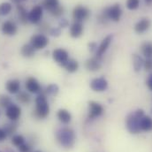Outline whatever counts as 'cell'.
<instances>
[{
    "label": "cell",
    "mask_w": 152,
    "mask_h": 152,
    "mask_svg": "<svg viewBox=\"0 0 152 152\" xmlns=\"http://www.w3.org/2000/svg\"><path fill=\"white\" fill-rule=\"evenodd\" d=\"M0 152H2V151H0Z\"/></svg>",
    "instance_id": "obj_47"
},
{
    "label": "cell",
    "mask_w": 152,
    "mask_h": 152,
    "mask_svg": "<svg viewBox=\"0 0 152 152\" xmlns=\"http://www.w3.org/2000/svg\"><path fill=\"white\" fill-rule=\"evenodd\" d=\"M141 131L150 132L152 131V118L150 116H143L140 122Z\"/></svg>",
    "instance_id": "obj_21"
},
{
    "label": "cell",
    "mask_w": 152,
    "mask_h": 152,
    "mask_svg": "<svg viewBox=\"0 0 152 152\" xmlns=\"http://www.w3.org/2000/svg\"><path fill=\"white\" fill-rule=\"evenodd\" d=\"M58 25H59V28H66L68 27L69 25V22L66 19H61L59 21H58Z\"/></svg>",
    "instance_id": "obj_38"
},
{
    "label": "cell",
    "mask_w": 152,
    "mask_h": 152,
    "mask_svg": "<svg viewBox=\"0 0 152 152\" xmlns=\"http://www.w3.org/2000/svg\"><path fill=\"white\" fill-rule=\"evenodd\" d=\"M6 137H7V134H6V133L4 132V130L2 129V128H0V142L4 141V140L6 139Z\"/></svg>",
    "instance_id": "obj_40"
},
{
    "label": "cell",
    "mask_w": 152,
    "mask_h": 152,
    "mask_svg": "<svg viewBox=\"0 0 152 152\" xmlns=\"http://www.w3.org/2000/svg\"><path fill=\"white\" fill-rule=\"evenodd\" d=\"M18 148H19L20 152H31V147L27 143H23L22 145H20Z\"/></svg>",
    "instance_id": "obj_37"
},
{
    "label": "cell",
    "mask_w": 152,
    "mask_h": 152,
    "mask_svg": "<svg viewBox=\"0 0 152 152\" xmlns=\"http://www.w3.org/2000/svg\"><path fill=\"white\" fill-rule=\"evenodd\" d=\"M5 114L9 119H11L12 121H16L17 119L20 118V117L21 115V109L17 104H12L9 107L6 108Z\"/></svg>",
    "instance_id": "obj_11"
},
{
    "label": "cell",
    "mask_w": 152,
    "mask_h": 152,
    "mask_svg": "<svg viewBox=\"0 0 152 152\" xmlns=\"http://www.w3.org/2000/svg\"><path fill=\"white\" fill-rule=\"evenodd\" d=\"M50 113V105L47 101L46 96L43 93H39L36 99V110L35 117L37 118H45Z\"/></svg>",
    "instance_id": "obj_3"
},
{
    "label": "cell",
    "mask_w": 152,
    "mask_h": 152,
    "mask_svg": "<svg viewBox=\"0 0 152 152\" xmlns=\"http://www.w3.org/2000/svg\"><path fill=\"white\" fill-rule=\"evenodd\" d=\"M126 5L128 10H136L140 5V0H127Z\"/></svg>",
    "instance_id": "obj_33"
},
{
    "label": "cell",
    "mask_w": 152,
    "mask_h": 152,
    "mask_svg": "<svg viewBox=\"0 0 152 152\" xmlns=\"http://www.w3.org/2000/svg\"><path fill=\"white\" fill-rule=\"evenodd\" d=\"M89 15L90 11L83 5H77L73 11V18L75 21L77 22H82L86 20L89 17Z\"/></svg>",
    "instance_id": "obj_4"
},
{
    "label": "cell",
    "mask_w": 152,
    "mask_h": 152,
    "mask_svg": "<svg viewBox=\"0 0 152 152\" xmlns=\"http://www.w3.org/2000/svg\"><path fill=\"white\" fill-rule=\"evenodd\" d=\"M151 113H152V108H151Z\"/></svg>",
    "instance_id": "obj_46"
},
{
    "label": "cell",
    "mask_w": 152,
    "mask_h": 152,
    "mask_svg": "<svg viewBox=\"0 0 152 152\" xmlns=\"http://www.w3.org/2000/svg\"><path fill=\"white\" fill-rule=\"evenodd\" d=\"M85 66H86V68H87L88 71H91V72L98 71V70L101 68V62H100V59L97 58H89V59H88V60L86 61Z\"/></svg>",
    "instance_id": "obj_18"
},
{
    "label": "cell",
    "mask_w": 152,
    "mask_h": 152,
    "mask_svg": "<svg viewBox=\"0 0 152 152\" xmlns=\"http://www.w3.org/2000/svg\"><path fill=\"white\" fill-rule=\"evenodd\" d=\"M3 129L4 130V132L6 133L7 135H12L16 132L17 125L15 123H7V124L4 125Z\"/></svg>",
    "instance_id": "obj_30"
},
{
    "label": "cell",
    "mask_w": 152,
    "mask_h": 152,
    "mask_svg": "<svg viewBox=\"0 0 152 152\" xmlns=\"http://www.w3.org/2000/svg\"><path fill=\"white\" fill-rule=\"evenodd\" d=\"M50 36L55 37H59L61 34V29H60V28H53L50 30Z\"/></svg>",
    "instance_id": "obj_36"
},
{
    "label": "cell",
    "mask_w": 152,
    "mask_h": 152,
    "mask_svg": "<svg viewBox=\"0 0 152 152\" xmlns=\"http://www.w3.org/2000/svg\"><path fill=\"white\" fill-rule=\"evenodd\" d=\"M90 88L96 92H103L108 88V81L104 77L95 78L90 81Z\"/></svg>",
    "instance_id": "obj_8"
},
{
    "label": "cell",
    "mask_w": 152,
    "mask_h": 152,
    "mask_svg": "<svg viewBox=\"0 0 152 152\" xmlns=\"http://www.w3.org/2000/svg\"><path fill=\"white\" fill-rule=\"evenodd\" d=\"M18 31L17 25L12 20H6L2 24V32L9 37L14 36Z\"/></svg>",
    "instance_id": "obj_13"
},
{
    "label": "cell",
    "mask_w": 152,
    "mask_h": 152,
    "mask_svg": "<svg viewBox=\"0 0 152 152\" xmlns=\"http://www.w3.org/2000/svg\"><path fill=\"white\" fill-rule=\"evenodd\" d=\"M17 12L20 23L26 25L28 22V12L27 11V9L21 4H17Z\"/></svg>",
    "instance_id": "obj_17"
},
{
    "label": "cell",
    "mask_w": 152,
    "mask_h": 152,
    "mask_svg": "<svg viewBox=\"0 0 152 152\" xmlns=\"http://www.w3.org/2000/svg\"><path fill=\"white\" fill-rule=\"evenodd\" d=\"M104 113V107L94 101H91L88 103V118H96L99 116H101Z\"/></svg>",
    "instance_id": "obj_10"
},
{
    "label": "cell",
    "mask_w": 152,
    "mask_h": 152,
    "mask_svg": "<svg viewBox=\"0 0 152 152\" xmlns=\"http://www.w3.org/2000/svg\"><path fill=\"white\" fill-rule=\"evenodd\" d=\"M48 43H49V39L46 36L42 34L35 35L30 39V44L34 47L36 50L44 49L48 45Z\"/></svg>",
    "instance_id": "obj_6"
},
{
    "label": "cell",
    "mask_w": 152,
    "mask_h": 152,
    "mask_svg": "<svg viewBox=\"0 0 152 152\" xmlns=\"http://www.w3.org/2000/svg\"><path fill=\"white\" fill-rule=\"evenodd\" d=\"M12 104V98L6 95H0V107L7 108Z\"/></svg>",
    "instance_id": "obj_29"
},
{
    "label": "cell",
    "mask_w": 152,
    "mask_h": 152,
    "mask_svg": "<svg viewBox=\"0 0 152 152\" xmlns=\"http://www.w3.org/2000/svg\"><path fill=\"white\" fill-rule=\"evenodd\" d=\"M26 88L28 92L34 93V94H39L41 93V90H42L40 83L34 77H29L26 80Z\"/></svg>",
    "instance_id": "obj_12"
},
{
    "label": "cell",
    "mask_w": 152,
    "mask_h": 152,
    "mask_svg": "<svg viewBox=\"0 0 152 152\" xmlns=\"http://www.w3.org/2000/svg\"><path fill=\"white\" fill-rule=\"evenodd\" d=\"M12 143L16 147H20L25 143V138L20 134H14L12 138Z\"/></svg>",
    "instance_id": "obj_31"
},
{
    "label": "cell",
    "mask_w": 152,
    "mask_h": 152,
    "mask_svg": "<svg viewBox=\"0 0 152 152\" xmlns=\"http://www.w3.org/2000/svg\"><path fill=\"white\" fill-rule=\"evenodd\" d=\"M104 12L107 16L109 20H112L113 21L118 22L120 20V17L122 15V9L118 4H115L113 5L106 8Z\"/></svg>",
    "instance_id": "obj_5"
},
{
    "label": "cell",
    "mask_w": 152,
    "mask_h": 152,
    "mask_svg": "<svg viewBox=\"0 0 152 152\" xmlns=\"http://www.w3.org/2000/svg\"><path fill=\"white\" fill-rule=\"evenodd\" d=\"M59 88L57 84H50L46 88V93L50 96H56L58 93Z\"/></svg>",
    "instance_id": "obj_32"
},
{
    "label": "cell",
    "mask_w": 152,
    "mask_h": 152,
    "mask_svg": "<svg viewBox=\"0 0 152 152\" xmlns=\"http://www.w3.org/2000/svg\"><path fill=\"white\" fill-rule=\"evenodd\" d=\"M83 33V25L81 22L75 21L70 27V36L74 38L80 37Z\"/></svg>",
    "instance_id": "obj_19"
},
{
    "label": "cell",
    "mask_w": 152,
    "mask_h": 152,
    "mask_svg": "<svg viewBox=\"0 0 152 152\" xmlns=\"http://www.w3.org/2000/svg\"><path fill=\"white\" fill-rule=\"evenodd\" d=\"M52 57H53V59L55 60V62L58 63V65H60L61 66H63L69 59L68 52L65 49H62V48L54 50L52 52Z\"/></svg>",
    "instance_id": "obj_7"
},
{
    "label": "cell",
    "mask_w": 152,
    "mask_h": 152,
    "mask_svg": "<svg viewBox=\"0 0 152 152\" xmlns=\"http://www.w3.org/2000/svg\"><path fill=\"white\" fill-rule=\"evenodd\" d=\"M5 152H15V151H13L12 150H11V149H6L5 150Z\"/></svg>",
    "instance_id": "obj_43"
},
{
    "label": "cell",
    "mask_w": 152,
    "mask_h": 152,
    "mask_svg": "<svg viewBox=\"0 0 152 152\" xmlns=\"http://www.w3.org/2000/svg\"><path fill=\"white\" fill-rule=\"evenodd\" d=\"M12 9V4L8 3V2H4L0 4V15L1 16H5L8 15Z\"/></svg>",
    "instance_id": "obj_27"
},
{
    "label": "cell",
    "mask_w": 152,
    "mask_h": 152,
    "mask_svg": "<svg viewBox=\"0 0 152 152\" xmlns=\"http://www.w3.org/2000/svg\"><path fill=\"white\" fill-rule=\"evenodd\" d=\"M145 1H146V3H147V4H151V3L152 2V0H145Z\"/></svg>",
    "instance_id": "obj_44"
},
{
    "label": "cell",
    "mask_w": 152,
    "mask_h": 152,
    "mask_svg": "<svg viewBox=\"0 0 152 152\" xmlns=\"http://www.w3.org/2000/svg\"><path fill=\"white\" fill-rule=\"evenodd\" d=\"M13 3H15V4H21L22 2H25V1H27V0H12Z\"/></svg>",
    "instance_id": "obj_42"
},
{
    "label": "cell",
    "mask_w": 152,
    "mask_h": 152,
    "mask_svg": "<svg viewBox=\"0 0 152 152\" xmlns=\"http://www.w3.org/2000/svg\"><path fill=\"white\" fill-rule=\"evenodd\" d=\"M17 100H18L20 103L23 104H28L30 103L31 97H30V96H29L28 93L23 91V92H20V93L18 94V96H17Z\"/></svg>",
    "instance_id": "obj_28"
},
{
    "label": "cell",
    "mask_w": 152,
    "mask_h": 152,
    "mask_svg": "<svg viewBox=\"0 0 152 152\" xmlns=\"http://www.w3.org/2000/svg\"><path fill=\"white\" fill-rule=\"evenodd\" d=\"M143 116H144V112L142 109H138L127 116L126 119V126L131 134H136L140 133L141 131L140 122Z\"/></svg>",
    "instance_id": "obj_2"
},
{
    "label": "cell",
    "mask_w": 152,
    "mask_h": 152,
    "mask_svg": "<svg viewBox=\"0 0 152 152\" xmlns=\"http://www.w3.org/2000/svg\"><path fill=\"white\" fill-rule=\"evenodd\" d=\"M143 63L144 60L142 59V58L137 54H134L133 55V66H134V69L135 72H140L142 67L143 66Z\"/></svg>",
    "instance_id": "obj_26"
},
{
    "label": "cell",
    "mask_w": 152,
    "mask_h": 152,
    "mask_svg": "<svg viewBox=\"0 0 152 152\" xmlns=\"http://www.w3.org/2000/svg\"><path fill=\"white\" fill-rule=\"evenodd\" d=\"M141 50L142 55L147 58H152V42H143L141 46Z\"/></svg>",
    "instance_id": "obj_25"
},
{
    "label": "cell",
    "mask_w": 152,
    "mask_h": 152,
    "mask_svg": "<svg viewBox=\"0 0 152 152\" xmlns=\"http://www.w3.org/2000/svg\"><path fill=\"white\" fill-rule=\"evenodd\" d=\"M57 117H58V120L63 124H69L72 120V115L66 109L58 110V112L57 113Z\"/></svg>",
    "instance_id": "obj_20"
},
{
    "label": "cell",
    "mask_w": 152,
    "mask_h": 152,
    "mask_svg": "<svg viewBox=\"0 0 152 152\" xmlns=\"http://www.w3.org/2000/svg\"><path fill=\"white\" fill-rule=\"evenodd\" d=\"M56 137L58 142L66 149H71L75 143V133L73 129L68 127H63L58 130L56 133Z\"/></svg>",
    "instance_id": "obj_1"
},
{
    "label": "cell",
    "mask_w": 152,
    "mask_h": 152,
    "mask_svg": "<svg viewBox=\"0 0 152 152\" xmlns=\"http://www.w3.org/2000/svg\"><path fill=\"white\" fill-rule=\"evenodd\" d=\"M63 67L69 73H75L79 68V63L76 61L75 59L69 58L67 62L63 66Z\"/></svg>",
    "instance_id": "obj_24"
},
{
    "label": "cell",
    "mask_w": 152,
    "mask_h": 152,
    "mask_svg": "<svg viewBox=\"0 0 152 152\" xmlns=\"http://www.w3.org/2000/svg\"><path fill=\"white\" fill-rule=\"evenodd\" d=\"M42 7L41 5L34 6L30 12H28V21L33 24H38L42 18Z\"/></svg>",
    "instance_id": "obj_9"
},
{
    "label": "cell",
    "mask_w": 152,
    "mask_h": 152,
    "mask_svg": "<svg viewBox=\"0 0 152 152\" xmlns=\"http://www.w3.org/2000/svg\"><path fill=\"white\" fill-rule=\"evenodd\" d=\"M36 50L30 43L24 44L20 49V53L24 58H32L35 56Z\"/></svg>",
    "instance_id": "obj_22"
},
{
    "label": "cell",
    "mask_w": 152,
    "mask_h": 152,
    "mask_svg": "<svg viewBox=\"0 0 152 152\" xmlns=\"http://www.w3.org/2000/svg\"><path fill=\"white\" fill-rule=\"evenodd\" d=\"M143 66H144V69L148 72H151L152 71V58H147L144 63H143Z\"/></svg>",
    "instance_id": "obj_35"
},
{
    "label": "cell",
    "mask_w": 152,
    "mask_h": 152,
    "mask_svg": "<svg viewBox=\"0 0 152 152\" xmlns=\"http://www.w3.org/2000/svg\"><path fill=\"white\" fill-rule=\"evenodd\" d=\"M113 35H109L102 41L101 44L99 45V47L96 50V58H97L100 59L103 57V55L105 53V51L107 50V49L109 48V46H110V44H111V42L113 41Z\"/></svg>",
    "instance_id": "obj_14"
},
{
    "label": "cell",
    "mask_w": 152,
    "mask_h": 152,
    "mask_svg": "<svg viewBox=\"0 0 152 152\" xmlns=\"http://www.w3.org/2000/svg\"><path fill=\"white\" fill-rule=\"evenodd\" d=\"M35 152H41V151H35Z\"/></svg>",
    "instance_id": "obj_45"
},
{
    "label": "cell",
    "mask_w": 152,
    "mask_h": 152,
    "mask_svg": "<svg viewBox=\"0 0 152 152\" xmlns=\"http://www.w3.org/2000/svg\"><path fill=\"white\" fill-rule=\"evenodd\" d=\"M147 86L150 88V90L152 91V74H151L147 79Z\"/></svg>",
    "instance_id": "obj_41"
},
{
    "label": "cell",
    "mask_w": 152,
    "mask_h": 152,
    "mask_svg": "<svg viewBox=\"0 0 152 152\" xmlns=\"http://www.w3.org/2000/svg\"><path fill=\"white\" fill-rule=\"evenodd\" d=\"M63 12H64V7L61 6V5H59L56 9H54L52 12H50V13L52 16H54V17H59V16H61L63 14Z\"/></svg>",
    "instance_id": "obj_34"
},
{
    "label": "cell",
    "mask_w": 152,
    "mask_h": 152,
    "mask_svg": "<svg viewBox=\"0 0 152 152\" xmlns=\"http://www.w3.org/2000/svg\"><path fill=\"white\" fill-rule=\"evenodd\" d=\"M151 20L147 18H143L140 20L134 26V31L138 34H142L147 31L151 27Z\"/></svg>",
    "instance_id": "obj_15"
},
{
    "label": "cell",
    "mask_w": 152,
    "mask_h": 152,
    "mask_svg": "<svg viewBox=\"0 0 152 152\" xmlns=\"http://www.w3.org/2000/svg\"><path fill=\"white\" fill-rule=\"evenodd\" d=\"M88 49H89V50H90L91 52H93V51H95L96 50H97V44H96V42H89V43H88Z\"/></svg>",
    "instance_id": "obj_39"
},
{
    "label": "cell",
    "mask_w": 152,
    "mask_h": 152,
    "mask_svg": "<svg viewBox=\"0 0 152 152\" xmlns=\"http://www.w3.org/2000/svg\"><path fill=\"white\" fill-rule=\"evenodd\" d=\"M59 0H42V7L49 11L50 12L59 6Z\"/></svg>",
    "instance_id": "obj_23"
},
{
    "label": "cell",
    "mask_w": 152,
    "mask_h": 152,
    "mask_svg": "<svg viewBox=\"0 0 152 152\" xmlns=\"http://www.w3.org/2000/svg\"><path fill=\"white\" fill-rule=\"evenodd\" d=\"M5 88L10 94H17L20 88V82L17 79L9 80L5 84Z\"/></svg>",
    "instance_id": "obj_16"
}]
</instances>
